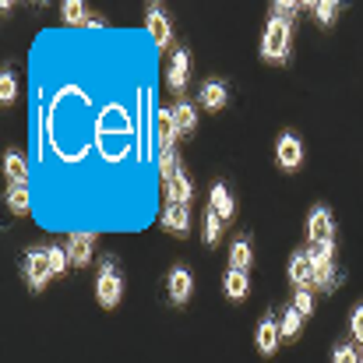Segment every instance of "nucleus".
Instances as JSON below:
<instances>
[{
    "mask_svg": "<svg viewBox=\"0 0 363 363\" xmlns=\"http://www.w3.org/2000/svg\"><path fill=\"white\" fill-rule=\"evenodd\" d=\"M289 43H293V25L272 18L264 25V39H261V57L272 64H286L289 60Z\"/></svg>",
    "mask_w": 363,
    "mask_h": 363,
    "instance_id": "nucleus-1",
    "label": "nucleus"
},
{
    "mask_svg": "<svg viewBox=\"0 0 363 363\" xmlns=\"http://www.w3.org/2000/svg\"><path fill=\"white\" fill-rule=\"evenodd\" d=\"M21 275H25V282H28V289H46V282L53 279V268H50V261H46V247L39 250V247H28L25 250V257H21Z\"/></svg>",
    "mask_w": 363,
    "mask_h": 363,
    "instance_id": "nucleus-2",
    "label": "nucleus"
},
{
    "mask_svg": "<svg viewBox=\"0 0 363 363\" xmlns=\"http://www.w3.org/2000/svg\"><path fill=\"white\" fill-rule=\"evenodd\" d=\"M121 293H123V279L117 275V261H113V257H106V264L99 268V282H96V300H99L103 307H117Z\"/></svg>",
    "mask_w": 363,
    "mask_h": 363,
    "instance_id": "nucleus-3",
    "label": "nucleus"
},
{
    "mask_svg": "<svg viewBox=\"0 0 363 363\" xmlns=\"http://www.w3.org/2000/svg\"><path fill=\"white\" fill-rule=\"evenodd\" d=\"M307 237H311V243H335V219H332V212H328L325 205H318V208L311 212V219H307Z\"/></svg>",
    "mask_w": 363,
    "mask_h": 363,
    "instance_id": "nucleus-4",
    "label": "nucleus"
},
{
    "mask_svg": "<svg viewBox=\"0 0 363 363\" xmlns=\"http://www.w3.org/2000/svg\"><path fill=\"white\" fill-rule=\"evenodd\" d=\"M145 25H148V35H152V43H155L159 50H166V46L173 43L169 18H166V11H162L159 4H152V7H148V18H145Z\"/></svg>",
    "mask_w": 363,
    "mask_h": 363,
    "instance_id": "nucleus-5",
    "label": "nucleus"
},
{
    "mask_svg": "<svg viewBox=\"0 0 363 363\" xmlns=\"http://www.w3.org/2000/svg\"><path fill=\"white\" fill-rule=\"evenodd\" d=\"M275 162H279L282 169H296V166L303 162V141H300L296 134H282L279 145H275Z\"/></svg>",
    "mask_w": 363,
    "mask_h": 363,
    "instance_id": "nucleus-6",
    "label": "nucleus"
},
{
    "mask_svg": "<svg viewBox=\"0 0 363 363\" xmlns=\"http://www.w3.org/2000/svg\"><path fill=\"white\" fill-rule=\"evenodd\" d=\"M162 187H166V205H191V198H194V184L184 169L173 173Z\"/></svg>",
    "mask_w": 363,
    "mask_h": 363,
    "instance_id": "nucleus-7",
    "label": "nucleus"
},
{
    "mask_svg": "<svg viewBox=\"0 0 363 363\" xmlns=\"http://www.w3.org/2000/svg\"><path fill=\"white\" fill-rule=\"evenodd\" d=\"M187 78H191V53H187V50H177L173 60H169V74H166V82H169L173 92H184V89H187Z\"/></svg>",
    "mask_w": 363,
    "mask_h": 363,
    "instance_id": "nucleus-8",
    "label": "nucleus"
},
{
    "mask_svg": "<svg viewBox=\"0 0 363 363\" xmlns=\"http://www.w3.org/2000/svg\"><path fill=\"white\" fill-rule=\"evenodd\" d=\"M166 286H169V300L173 303H187L191 293H194V275L187 268H173L169 279H166Z\"/></svg>",
    "mask_w": 363,
    "mask_h": 363,
    "instance_id": "nucleus-9",
    "label": "nucleus"
},
{
    "mask_svg": "<svg viewBox=\"0 0 363 363\" xmlns=\"http://www.w3.org/2000/svg\"><path fill=\"white\" fill-rule=\"evenodd\" d=\"M92 250H96V237H92V233H74V237H67V257H71L74 268L89 264V261H92Z\"/></svg>",
    "mask_w": 363,
    "mask_h": 363,
    "instance_id": "nucleus-10",
    "label": "nucleus"
},
{
    "mask_svg": "<svg viewBox=\"0 0 363 363\" xmlns=\"http://www.w3.org/2000/svg\"><path fill=\"white\" fill-rule=\"evenodd\" d=\"M159 155H173L177 152V123H173V110H159Z\"/></svg>",
    "mask_w": 363,
    "mask_h": 363,
    "instance_id": "nucleus-11",
    "label": "nucleus"
},
{
    "mask_svg": "<svg viewBox=\"0 0 363 363\" xmlns=\"http://www.w3.org/2000/svg\"><path fill=\"white\" fill-rule=\"evenodd\" d=\"M289 279L296 282V289H307L314 282V261L307 257V250H296L289 257Z\"/></svg>",
    "mask_w": 363,
    "mask_h": 363,
    "instance_id": "nucleus-12",
    "label": "nucleus"
},
{
    "mask_svg": "<svg viewBox=\"0 0 363 363\" xmlns=\"http://www.w3.org/2000/svg\"><path fill=\"white\" fill-rule=\"evenodd\" d=\"M279 339H282V328H279V321H275L272 314H264V321L257 325V350H261L264 357H272V353L279 350Z\"/></svg>",
    "mask_w": 363,
    "mask_h": 363,
    "instance_id": "nucleus-13",
    "label": "nucleus"
},
{
    "mask_svg": "<svg viewBox=\"0 0 363 363\" xmlns=\"http://www.w3.org/2000/svg\"><path fill=\"white\" fill-rule=\"evenodd\" d=\"M162 230L184 237V233L191 230V212H187V205H166V208H162Z\"/></svg>",
    "mask_w": 363,
    "mask_h": 363,
    "instance_id": "nucleus-14",
    "label": "nucleus"
},
{
    "mask_svg": "<svg viewBox=\"0 0 363 363\" xmlns=\"http://www.w3.org/2000/svg\"><path fill=\"white\" fill-rule=\"evenodd\" d=\"M226 99H230V89H226V82H205L201 85V106L205 110H223L226 106Z\"/></svg>",
    "mask_w": 363,
    "mask_h": 363,
    "instance_id": "nucleus-15",
    "label": "nucleus"
},
{
    "mask_svg": "<svg viewBox=\"0 0 363 363\" xmlns=\"http://www.w3.org/2000/svg\"><path fill=\"white\" fill-rule=\"evenodd\" d=\"M223 289H226V296H230V300H243V296L250 293V279H247V272L230 268V272H226V279H223Z\"/></svg>",
    "mask_w": 363,
    "mask_h": 363,
    "instance_id": "nucleus-16",
    "label": "nucleus"
},
{
    "mask_svg": "<svg viewBox=\"0 0 363 363\" xmlns=\"http://www.w3.org/2000/svg\"><path fill=\"white\" fill-rule=\"evenodd\" d=\"M169 110H173V123H177V130H180V134H191V130L198 127V110H194L191 103H184V99H180V103H177V106H169Z\"/></svg>",
    "mask_w": 363,
    "mask_h": 363,
    "instance_id": "nucleus-17",
    "label": "nucleus"
},
{
    "mask_svg": "<svg viewBox=\"0 0 363 363\" xmlns=\"http://www.w3.org/2000/svg\"><path fill=\"white\" fill-rule=\"evenodd\" d=\"M4 173L11 184H28V166L18 152H4Z\"/></svg>",
    "mask_w": 363,
    "mask_h": 363,
    "instance_id": "nucleus-18",
    "label": "nucleus"
},
{
    "mask_svg": "<svg viewBox=\"0 0 363 363\" xmlns=\"http://www.w3.org/2000/svg\"><path fill=\"white\" fill-rule=\"evenodd\" d=\"M219 233H223V219H219V212L208 205V208H205V219H201V240L208 243V247H216V243H219Z\"/></svg>",
    "mask_w": 363,
    "mask_h": 363,
    "instance_id": "nucleus-19",
    "label": "nucleus"
},
{
    "mask_svg": "<svg viewBox=\"0 0 363 363\" xmlns=\"http://www.w3.org/2000/svg\"><path fill=\"white\" fill-rule=\"evenodd\" d=\"M212 208L219 212V219H223V223H226V219H233L237 205H233V198H230L226 184H216V187H212Z\"/></svg>",
    "mask_w": 363,
    "mask_h": 363,
    "instance_id": "nucleus-20",
    "label": "nucleus"
},
{
    "mask_svg": "<svg viewBox=\"0 0 363 363\" xmlns=\"http://www.w3.org/2000/svg\"><path fill=\"white\" fill-rule=\"evenodd\" d=\"M7 208H11V216L28 212V184H11L7 187Z\"/></svg>",
    "mask_w": 363,
    "mask_h": 363,
    "instance_id": "nucleus-21",
    "label": "nucleus"
},
{
    "mask_svg": "<svg viewBox=\"0 0 363 363\" xmlns=\"http://www.w3.org/2000/svg\"><path fill=\"white\" fill-rule=\"evenodd\" d=\"M250 257H254V250H250V240H247V237H237V243L230 247V264H233V268H240V272H247Z\"/></svg>",
    "mask_w": 363,
    "mask_h": 363,
    "instance_id": "nucleus-22",
    "label": "nucleus"
},
{
    "mask_svg": "<svg viewBox=\"0 0 363 363\" xmlns=\"http://www.w3.org/2000/svg\"><path fill=\"white\" fill-rule=\"evenodd\" d=\"M279 328H282V335H286V339H296V335H300V328H303V314L289 303V307H286V314H282V321H279Z\"/></svg>",
    "mask_w": 363,
    "mask_h": 363,
    "instance_id": "nucleus-23",
    "label": "nucleus"
},
{
    "mask_svg": "<svg viewBox=\"0 0 363 363\" xmlns=\"http://www.w3.org/2000/svg\"><path fill=\"white\" fill-rule=\"evenodd\" d=\"M314 282H321V289H335V286H339L335 264H332V261H318V264H314Z\"/></svg>",
    "mask_w": 363,
    "mask_h": 363,
    "instance_id": "nucleus-24",
    "label": "nucleus"
},
{
    "mask_svg": "<svg viewBox=\"0 0 363 363\" xmlns=\"http://www.w3.org/2000/svg\"><path fill=\"white\" fill-rule=\"evenodd\" d=\"M60 18H64L67 25H85V21H89V14H85V4H82V0H67V4L60 7Z\"/></svg>",
    "mask_w": 363,
    "mask_h": 363,
    "instance_id": "nucleus-25",
    "label": "nucleus"
},
{
    "mask_svg": "<svg viewBox=\"0 0 363 363\" xmlns=\"http://www.w3.org/2000/svg\"><path fill=\"white\" fill-rule=\"evenodd\" d=\"M46 261H50L53 275L67 272V264H71V257H67V247H57V243H50V247H46Z\"/></svg>",
    "mask_w": 363,
    "mask_h": 363,
    "instance_id": "nucleus-26",
    "label": "nucleus"
},
{
    "mask_svg": "<svg viewBox=\"0 0 363 363\" xmlns=\"http://www.w3.org/2000/svg\"><path fill=\"white\" fill-rule=\"evenodd\" d=\"M314 18H318L321 25H332V21L339 18V4H335V0H318V4H314Z\"/></svg>",
    "mask_w": 363,
    "mask_h": 363,
    "instance_id": "nucleus-27",
    "label": "nucleus"
},
{
    "mask_svg": "<svg viewBox=\"0 0 363 363\" xmlns=\"http://www.w3.org/2000/svg\"><path fill=\"white\" fill-rule=\"evenodd\" d=\"M307 257L318 264V261H332L335 257V243H311L307 247Z\"/></svg>",
    "mask_w": 363,
    "mask_h": 363,
    "instance_id": "nucleus-28",
    "label": "nucleus"
},
{
    "mask_svg": "<svg viewBox=\"0 0 363 363\" xmlns=\"http://www.w3.org/2000/svg\"><path fill=\"white\" fill-rule=\"evenodd\" d=\"M293 307H296V311H300L303 318H307V314L314 311V293H311V286H307V289H296V293H293Z\"/></svg>",
    "mask_w": 363,
    "mask_h": 363,
    "instance_id": "nucleus-29",
    "label": "nucleus"
},
{
    "mask_svg": "<svg viewBox=\"0 0 363 363\" xmlns=\"http://www.w3.org/2000/svg\"><path fill=\"white\" fill-rule=\"evenodd\" d=\"M272 18H279V21H286V25H293L296 21V4H286V0H279V4H272Z\"/></svg>",
    "mask_w": 363,
    "mask_h": 363,
    "instance_id": "nucleus-30",
    "label": "nucleus"
},
{
    "mask_svg": "<svg viewBox=\"0 0 363 363\" xmlns=\"http://www.w3.org/2000/svg\"><path fill=\"white\" fill-rule=\"evenodd\" d=\"M14 92H18V82H14L11 71H4V74H0V99H4V103H14Z\"/></svg>",
    "mask_w": 363,
    "mask_h": 363,
    "instance_id": "nucleus-31",
    "label": "nucleus"
},
{
    "mask_svg": "<svg viewBox=\"0 0 363 363\" xmlns=\"http://www.w3.org/2000/svg\"><path fill=\"white\" fill-rule=\"evenodd\" d=\"M350 332H353L357 342H363V303L353 311V318H350Z\"/></svg>",
    "mask_w": 363,
    "mask_h": 363,
    "instance_id": "nucleus-32",
    "label": "nucleus"
},
{
    "mask_svg": "<svg viewBox=\"0 0 363 363\" xmlns=\"http://www.w3.org/2000/svg\"><path fill=\"white\" fill-rule=\"evenodd\" d=\"M332 363H360V357H357V350H350V346H339V350L332 353Z\"/></svg>",
    "mask_w": 363,
    "mask_h": 363,
    "instance_id": "nucleus-33",
    "label": "nucleus"
},
{
    "mask_svg": "<svg viewBox=\"0 0 363 363\" xmlns=\"http://www.w3.org/2000/svg\"><path fill=\"white\" fill-rule=\"evenodd\" d=\"M360 363H363V357H360Z\"/></svg>",
    "mask_w": 363,
    "mask_h": 363,
    "instance_id": "nucleus-34",
    "label": "nucleus"
}]
</instances>
